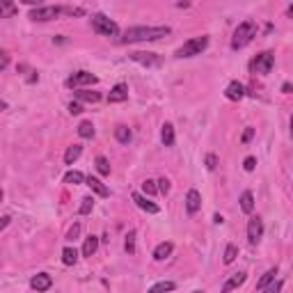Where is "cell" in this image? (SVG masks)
Segmentation results:
<instances>
[{
  "label": "cell",
  "instance_id": "cell-1",
  "mask_svg": "<svg viewBox=\"0 0 293 293\" xmlns=\"http://www.w3.org/2000/svg\"><path fill=\"white\" fill-rule=\"evenodd\" d=\"M167 25H136V28H128L121 37V44H137V41H156L160 37L170 35Z\"/></svg>",
  "mask_w": 293,
  "mask_h": 293
},
{
  "label": "cell",
  "instance_id": "cell-2",
  "mask_svg": "<svg viewBox=\"0 0 293 293\" xmlns=\"http://www.w3.org/2000/svg\"><path fill=\"white\" fill-rule=\"evenodd\" d=\"M256 37V23L254 21H243L236 30H234V37H232V48H245V46Z\"/></svg>",
  "mask_w": 293,
  "mask_h": 293
},
{
  "label": "cell",
  "instance_id": "cell-3",
  "mask_svg": "<svg viewBox=\"0 0 293 293\" xmlns=\"http://www.w3.org/2000/svg\"><path fill=\"white\" fill-rule=\"evenodd\" d=\"M206 46H209V37L206 35H202V37H193L188 39L186 44L181 46V48H176V58H195V55H202L204 51H206Z\"/></svg>",
  "mask_w": 293,
  "mask_h": 293
},
{
  "label": "cell",
  "instance_id": "cell-4",
  "mask_svg": "<svg viewBox=\"0 0 293 293\" xmlns=\"http://www.w3.org/2000/svg\"><path fill=\"white\" fill-rule=\"evenodd\" d=\"M92 30L101 35V37H117L119 28L113 19H108L105 14H92Z\"/></svg>",
  "mask_w": 293,
  "mask_h": 293
},
{
  "label": "cell",
  "instance_id": "cell-5",
  "mask_svg": "<svg viewBox=\"0 0 293 293\" xmlns=\"http://www.w3.org/2000/svg\"><path fill=\"white\" fill-rule=\"evenodd\" d=\"M252 71L254 74H259V76H268L273 71V67H275V55H273L271 51H263V53H259L254 60H252Z\"/></svg>",
  "mask_w": 293,
  "mask_h": 293
},
{
  "label": "cell",
  "instance_id": "cell-6",
  "mask_svg": "<svg viewBox=\"0 0 293 293\" xmlns=\"http://www.w3.org/2000/svg\"><path fill=\"white\" fill-rule=\"evenodd\" d=\"M62 14V7H58V5H39V7H35L30 12V19L32 21H53V19H58V16Z\"/></svg>",
  "mask_w": 293,
  "mask_h": 293
},
{
  "label": "cell",
  "instance_id": "cell-7",
  "mask_svg": "<svg viewBox=\"0 0 293 293\" xmlns=\"http://www.w3.org/2000/svg\"><path fill=\"white\" fill-rule=\"evenodd\" d=\"M98 78L90 71H76L74 76L67 78V87H83V85H94Z\"/></svg>",
  "mask_w": 293,
  "mask_h": 293
},
{
  "label": "cell",
  "instance_id": "cell-8",
  "mask_svg": "<svg viewBox=\"0 0 293 293\" xmlns=\"http://www.w3.org/2000/svg\"><path fill=\"white\" fill-rule=\"evenodd\" d=\"M261 236H263V220L259 215H252L248 222V241L252 245H256V243L261 241Z\"/></svg>",
  "mask_w": 293,
  "mask_h": 293
},
{
  "label": "cell",
  "instance_id": "cell-9",
  "mask_svg": "<svg viewBox=\"0 0 293 293\" xmlns=\"http://www.w3.org/2000/svg\"><path fill=\"white\" fill-rule=\"evenodd\" d=\"M131 60L142 64V67H160V64H163V60L158 58L156 53H142V51L131 53Z\"/></svg>",
  "mask_w": 293,
  "mask_h": 293
},
{
  "label": "cell",
  "instance_id": "cell-10",
  "mask_svg": "<svg viewBox=\"0 0 293 293\" xmlns=\"http://www.w3.org/2000/svg\"><path fill=\"white\" fill-rule=\"evenodd\" d=\"M30 286H32V289H35L37 293L48 291V289L53 286V277L48 275V273H37V275L30 279Z\"/></svg>",
  "mask_w": 293,
  "mask_h": 293
},
{
  "label": "cell",
  "instance_id": "cell-11",
  "mask_svg": "<svg viewBox=\"0 0 293 293\" xmlns=\"http://www.w3.org/2000/svg\"><path fill=\"white\" fill-rule=\"evenodd\" d=\"M225 97L229 98V101H241V98L245 97V87H243V83H238V80H232V83L227 85Z\"/></svg>",
  "mask_w": 293,
  "mask_h": 293
},
{
  "label": "cell",
  "instance_id": "cell-12",
  "mask_svg": "<svg viewBox=\"0 0 293 293\" xmlns=\"http://www.w3.org/2000/svg\"><path fill=\"white\" fill-rule=\"evenodd\" d=\"M202 209V195H199V190H188V195H186V211L188 213H197V211Z\"/></svg>",
  "mask_w": 293,
  "mask_h": 293
},
{
  "label": "cell",
  "instance_id": "cell-13",
  "mask_svg": "<svg viewBox=\"0 0 293 293\" xmlns=\"http://www.w3.org/2000/svg\"><path fill=\"white\" fill-rule=\"evenodd\" d=\"M126 98H128V87L124 83L115 85L113 90H110V94H108V101H110V103H124Z\"/></svg>",
  "mask_w": 293,
  "mask_h": 293
},
{
  "label": "cell",
  "instance_id": "cell-14",
  "mask_svg": "<svg viewBox=\"0 0 293 293\" xmlns=\"http://www.w3.org/2000/svg\"><path fill=\"white\" fill-rule=\"evenodd\" d=\"M133 202H136V204H137V206H140V209H142V211H147V213H151V215L160 211V206H158V204L149 202V199H147V197H144V195H140V193H133Z\"/></svg>",
  "mask_w": 293,
  "mask_h": 293
},
{
  "label": "cell",
  "instance_id": "cell-15",
  "mask_svg": "<svg viewBox=\"0 0 293 293\" xmlns=\"http://www.w3.org/2000/svg\"><path fill=\"white\" fill-rule=\"evenodd\" d=\"M245 279H248V275H245V273H234L232 277H229L225 284H222V293H232L234 289H238V286H241Z\"/></svg>",
  "mask_w": 293,
  "mask_h": 293
},
{
  "label": "cell",
  "instance_id": "cell-16",
  "mask_svg": "<svg viewBox=\"0 0 293 293\" xmlns=\"http://www.w3.org/2000/svg\"><path fill=\"white\" fill-rule=\"evenodd\" d=\"M172 250H174V245L170 241H165V243H158L156 245V250H154V259L156 261H165L167 256L172 254Z\"/></svg>",
  "mask_w": 293,
  "mask_h": 293
},
{
  "label": "cell",
  "instance_id": "cell-17",
  "mask_svg": "<svg viewBox=\"0 0 293 293\" xmlns=\"http://www.w3.org/2000/svg\"><path fill=\"white\" fill-rule=\"evenodd\" d=\"M87 186H90L94 193H97L98 197H108L110 195V190H108V186H105L101 179H97V176H87Z\"/></svg>",
  "mask_w": 293,
  "mask_h": 293
},
{
  "label": "cell",
  "instance_id": "cell-18",
  "mask_svg": "<svg viewBox=\"0 0 293 293\" xmlns=\"http://www.w3.org/2000/svg\"><path fill=\"white\" fill-rule=\"evenodd\" d=\"M80 154H83V147H80V144H71L67 149V154H64V163H67V165H74L76 160L80 158Z\"/></svg>",
  "mask_w": 293,
  "mask_h": 293
},
{
  "label": "cell",
  "instance_id": "cell-19",
  "mask_svg": "<svg viewBox=\"0 0 293 293\" xmlns=\"http://www.w3.org/2000/svg\"><path fill=\"white\" fill-rule=\"evenodd\" d=\"M160 140H163L165 147H172L174 144V126L172 124H163V128H160Z\"/></svg>",
  "mask_w": 293,
  "mask_h": 293
},
{
  "label": "cell",
  "instance_id": "cell-20",
  "mask_svg": "<svg viewBox=\"0 0 293 293\" xmlns=\"http://www.w3.org/2000/svg\"><path fill=\"white\" fill-rule=\"evenodd\" d=\"M275 275H277V268H271V271L263 273V277L256 282V291H263L268 284H273V282H275Z\"/></svg>",
  "mask_w": 293,
  "mask_h": 293
},
{
  "label": "cell",
  "instance_id": "cell-21",
  "mask_svg": "<svg viewBox=\"0 0 293 293\" xmlns=\"http://www.w3.org/2000/svg\"><path fill=\"white\" fill-rule=\"evenodd\" d=\"M241 209H243V213H252V211H254V195H252L250 190H245L241 195Z\"/></svg>",
  "mask_w": 293,
  "mask_h": 293
},
{
  "label": "cell",
  "instance_id": "cell-22",
  "mask_svg": "<svg viewBox=\"0 0 293 293\" xmlns=\"http://www.w3.org/2000/svg\"><path fill=\"white\" fill-rule=\"evenodd\" d=\"M97 250H98V238L97 236H87L83 245V256H92Z\"/></svg>",
  "mask_w": 293,
  "mask_h": 293
},
{
  "label": "cell",
  "instance_id": "cell-23",
  "mask_svg": "<svg viewBox=\"0 0 293 293\" xmlns=\"http://www.w3.org/2000/svg\"><path fill=\"white\" fill-rule=\"evenodd\" d=\"M76 98H78V101H85V103H97V101H101V94H98V92L80 90V92H76Z\"/></svg>",
  "mask_w": 293,
  "mask_h": 293
},
{
  "label": "cell",
  "instance_id": "cell-24",
  "mask_svg": "<svg viewBox=\"0 0 293 293\" xmlns=\"http://www.w3.org/2000/svg\"><path fill=\"white\" fill-rule=\"evenodd\" d=\"M176 289V284L174 282H167V279H163V282H156V284L149 289V293H167V291H174Z\"/></svg>",
  "mask_w": 293,
  "mask_h": 293
},
{
  "label": "cell",
  "instance_id": "cell-25",
  "mask_svg": "<svg viewBox=\"0 0 293 293\" xmlns=\"http://www.w3.org/2000/svg\"><path fill=\"white\" fill-rule=\"evenodd\" d=\"M115 137H117V142L128 144L133 136H131V128H128V126H117V128H115Z\"/></svg>",
  "mask_w": 293,
  "mask_h": 293
},
{
  "label": "cell",
  "instance_id": "cell-26",
  "mask_svg": "<svg viewBox=\"0 0 293 293\" xmlns=\"http://www.w3.org/2000/svg\"><path fill=\"white\" fill-rule=\"evenodd\" d=\"M76 261H78V252H76V248H64L62 250V263H64V266H74Z\"/></svg>",
  "mask_w": 293,
  "mask_h": 293
},
{
  "label": "cell",
  "instance_id": "cell-27",
  "mask_svg": "<svg viewBox=\"0 0 293 293\" xmlns=\"http://www.w3.org/2000/svg\"><path fill=\"white\" fill-rule=\"evenodd\" d=\"M64 183H71V186H78V183H87V179H85L80 172H76V170H71V172L64 174Z\"/></svg>",
  "mask_w": 293,
  "mask_h": 293
},
{
  "label": "cell",
  "instance_id": "cell-28",
  "mask_svg": "<svg viewBox=\"0 0 293 293\" xmlns=\"http://www.w3.org/2000/svg\"><path fill=\"white\" fill-rule=\"evenodd\" d=\"M78 136L85 137V140L94 137V124H92V121H80V126H78Z\"/></svg>",
  "mask_w": 293,
  "mask_h": 293
},
{
  "label": "cell",
  "instance_id": "cell-29",
  "mask_svg": "<svg viewBox=\"0 0 293 293\" xmlns=\"http://www.w3.org/2000/svg\"><path fill=\"white\" fill-rule=\"evenodd\" d=\"M236 256H238V248H236L234 243H229V245L225 248V256H222V261H225L227 266H229V263L236 261Z\"/></svg>",
  "mask_w": 293,
  "mask_h": 293
},
{
  "label": "cell",
  "instance_id": "cell-30",
  "mask_svg": "<svg viewBox=\"0 0 293 293\" xmlns=\"http://www.w3.org/2000/svg\"><path fill=\"white\" fill-rule=\"evenodd\" d=\"M124 250H126L128 254H136V232L131 229L126 234V241H124Z\"/></svg>",
  "mask_w": 293,
  "mask_h": 293
},
{
  "label": "cell",
  "instance_id": "cell-31",
  "mask_svg": "<svg viewBox=\"0 0 293 293\" xmlns=\"http://www.w3.org/2000/svg\"><path fill=\"white\" fill-rule=\"evenodd\" d=\"M97 170H98L101 176H108V174H110V163H108V158H105V156L97 158Z\"/></svg>",
  "mask_w": 293,
  "mask_h": 293
},
{
  "label": "cell",
  "instance_id": "cell-32",
  "mask_svg": "<svg viewBox=\"0 0 293 293\" xmlns=\"http://www.w3.org/2000/svg\"><path fill=\"white\" fill-rule=\"evenodd\" d=\"M92 209H94V197H83V204H80L78 213H80V215H87V213H92Z\"/></svg>",
  "mask_w": 293,
  "mask_h": 293
},
{
  "label": "cell",
  "instance_id": "cell-33",
  "mask_svg": "<svg viewBox=\"0 0 293 293\" xmlns=\"http://www.w3.org/2000/svg\"><path fill=\"white\" fill-rule=\"evenodd\" d=\"M156 183H158V181H151V179H147V181H144V183H142V190H144V195H156V193H158V186H156Z\"/></svg>",
  "mask_w": 293,
  "mask_h": 293
},
{
  "label": "cell",
  "instance_id": "cell-34",
  "mask_svg": "<svg viewBox=\"0 0 293 293\" xmlns=\"http://www.w3.org/2000/svg\"><path fill=\"white\" fill-rule=\"evenodd\" d=\"M282 286H284V284H282L279 279H275L273 284H268L266 289H263V293H279V291H282Z\"/></svg>",
  "mask_w": 293,
  "mask_h": 293
},
{
  "label": "cell",
  "instance_id": "cell-35",
  "mask_svg": "<svg viewBox=\"0 0 293 293\" xmlns=\"http://www.w3.org/2000/svg\"><path fill=\"white\" fill-rule=\"evenodd\" d=\"M62 14H69V16H83L85 9L83 7H62Z\"/></svg>",
  "mask_w": 293,
  "mask_h": 293
},
{
  "label": "cell",
  "instance_id": "cell-36",
  "mask_svg": "<svg viewBox=\"0 0 293 293\" xmlns=\"http://www.w3.org/2000/svg\"><path fill=\"white\" fill-rule=\"evenodd\" d=\"M170 188H172V186H170V181H167L165 176H163V179H158V193L167 195V193H170Z\"/></svg>",
  "mask_w": 293,
  "mask_h": 293
},
{
  "label": "cell",
  "instance_id": "cell-37",
  "mask_svg": "<svg viewBox=\"0 0 293 293\" xmlns=\"http://www.w3.org/2000/svg\"><path fill=\"white\" fill-rule=\"evenodd\" d=\"M206 167H209L211 172L218 167V156H215V154H209V156H206Z\"/></svg>",
  "mask_w": 293,
  "mask_h": 293
},
{
  "label": "cell",
  "instance_id": "cell-38",
  "mask_svg": "<svg viewBox=\"0 0 293 293\" xmlns=\"http://www.w3.org/2000/svg\"><path fill=\"white\" fill-rule=\"evenodd\" d=\"M78 234H80V225L76 222L71 229H69V234H67V241H74V238H78Z\"/></svg>",
  "mask_w": 293,
  "mask_h": 293
},
{
  "label": "cell",
  "instance_id": "cell-39",
  "mask_svg": "<svg viewBox=\"0 0 293 293\" xmlns=\"http://www.w3.org/2000/svg\"><path fill=\"white\" fill-rule=\"evenodd\" d=\"M243 167H245L248 172H252V170L256 167V158L254 156H248V158H245V163H243Z\"/></svg>",
  "mask_w": 293,
  "mask_h": 293
},
{
  "label": "cell",
  "instance_id": "cell-40",
  "mask_svg": "<svg viewBox=\"0 0 293 293\" xmlns=\"http://www.w3.org/2000/svg\"><path fill=\"white\" fill-rule=\"evenodd\" d=\"M69 113H71V115H80V113H83V105L76 103V101H71V103H69Z\"/></svg>",
  "mask_w": 293,
  "mask_h": 293
},
{
  "label": "cell",
  "instance_id": "cell-41",
  "mask_svg": "<svg viewBox=\"0 0 293 293\" xmlns=\"http://www.w3.org/2000/svg\"><path fill=\"white\" fill-rule=\"evenodd\" d=\"M252 136H254V128H245V133H243V144L250 142V140H252Z\"/></svg>",
  "mask_w": 293,
  "mask_h": 293
},
{
  "label": "cell",
  "instance_id": "cell-42",
  "mask_svg": "<svg viewBox=\"0 0 293 293\" xmlns=\"http://www.w3.org/2000/svg\"><path fill=\"white\" fill-rule=\"evenodd\" d=\"M282 92L284 94H293V83H284L282 85Z\"/></svg>",
  "mask_w": 293,
  "mask_h": 293
},
{
  "label": "cell",
  "instance_id": "cell-43",
  "mask_svg": "<svg viewBox=\"0 0 293 293\" xmlns=\"http://www.w3.org/2000/svg\"><path fill=\"white\" fill-rule=\"evenodd\" d=\"M7 62H9V55H7V53H2V64H0V67L7 69Z\"/></svg>",
  "mask_w": 293,
  "mask_h": 293
},
{
  "label": "cell",
  "instance_id": "cell-44",
  "mask_svg": "<svg viewBox=\"0 0 293 293\" xmlns=\"http://www.w3.org/2000/svg\"><path fill=\"white\" fill-rule=\"evenodd\" d=\"M2 9H5V14H14V7H12V5H7V2L2 5Z\"/></svg>",
  "mask_w": 293,
  "mask_h": 293
},
{
  "label": "cell",
  "instance_id": "cell-45",
  "mask_svg": "<svg viewBox=\"0 0 293 293\" xmlns=\"http://www.w3.org/2000/svg\"><path fill=\"white\" fill-rule=\"evenodd\" d=\"M213 222H215V225H222V222H225V218H222L220 213H215V218H213Z\"/></svg>",
  "mask_w": 293,
  "mask_h": 293
},
{
  "label": "cell",
  "instance_id": "cell-46",
  "mask_svg": "<svg viewBox=\"0 0 293 293\" xmlns=\"http://www.w3.org/2000/svg\"><path fill=\"white\" fill-rule=\"evenodd\" d=\"M9 220H12V218H9V215H5V218H2V222H0V229H5V227L9 225Z\"/></svg>",
  "mask_w": 293,
  "mask_h": 293
},
{
  "label": "cell",
  "instance_id": "cell-47",
  "mask_svg": "<svg viewBox=\"0 0 293 293\" xmlns=\"http://www.w3.org/2000/svg\"><path fill=\"white\" fill-rule=\"evenodd\" d=\"M286 16H289V19H293V5H289V9H286Z\"/></svg>",
  "mask_w": 293,
  "mask_h": 293
},
{
  "label": "cell",
  "instance_id": "cell-48",
  "mask_svg": "<svg viewBox=\"0 0 293 293\" xmlns=\"http://www.w3.org/2000/svg\"><path fill=\"white\" fill-rule=\"evenodd\" d=\"M291 137H293V117H291Z\"/></svg>",
  "mask_w": 293,
  "mask_h": 293
},
{
  "label": "cell",
  "instance_id": "cell-49",
  "mask_svg": "<svg viewBox=\"0 0 293 293\" xmlns=\"http://www.w3.org/2000/svg\"><path fill=\"white\" fill-rule=\"evenodd\" d=\"M193 293H204V291H193Z\"/></svg>",
  "mask_w": 293,
  "mask_h": 293
}]
</instances>
